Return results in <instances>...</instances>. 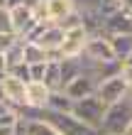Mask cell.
Returning <instances> with one entry per match:
<instances>
[{
	"mask_svg": "<svg viewBox=\"0 0 132 135\" xmlns=\"http://www.w3.org/2000/svg\"><path fill=\"white\" fill-rule=\"evenodd\" d=\"M37 118H42L44 123H49L59 135H98V130L88 128L83 120H78L71 110H51V108H42V110H32Z\"/></svg>",
	"mask_w": 132,
	"mask_h": 135,
	"instance_id": "1",
	"label": "cell"
},
{
	"mask_svg": "<svg viewBox=\"0 0 132 135\" xmlns=\"http://www.w3.org/2000/svg\"><path fill=\"white\" fill-rule=\"evenodd\" d=\"M130 123H132V93L122 96L120 101H115V103H110L105 108V115H103V123H100L98 133L125 135Z\"/></svg>",
	"mask_w": 132,
	"mask_h": 135,
	"instance_id": "2",
	"label": "cell"
},
{
	"mask_svg": "<svg viewBox=\"0 0 132 135\" xmlns=\"http://www.w3.org/2000/svg\"><path fill=\"white\" fill-rule=\"evenodd\" d=\"M105 103L103 98L98 96V93H91V96L86 98H78V101H73V108H71V113L78 118V120H83L88 125V128L93 130H100V123H103V115H105Z\"/></svg>",
	"mask_w": 132,
	"mask_h": 135,
	"instance_id": "3",
	"label": "cell"
},
{
	"mask_svg": "<svg viewBox=\"0 0 132 135\" xmlns=\"http://www.w3.org/2000/svg\"><path fill=\"white\" fill-rule=\"evenodd\" d=\"M83 57L96 61V64H113L115 59V52L110 47V39H108L105 32H88V39H86V47H83Z\"/></svg>",
	"mask_w": 132,
	"mask_h": 135,
	"instance_id": "4",
	"label": "cell"
},
{
	"mask_svg": "<svg viewBox=\"0 0 132 135\" xmlns=\"http://www.w3.org/2000/svg\"><path fill=\"white\" fill-rule=\"evenodd\" d=\"M0 84H3V91H5V101L10 103L12 108H27V81L17 79L15 74L5 71L0 76Z\"/></svg>",
	"mask_w": 132,
	"mask_h": 135,
	"instance_id": "5",
	"label": "cell"
},
{
	"mask_svg": "<svg viewBox=\"0 0 132 135\" xmlns=\"http://www.w3.org/2000/svg\"><path fill=\"white\" fill-rule=\"evenodd\" d=\"M96 93L103 98L105 106H110V103L120 101L122 96H127V93H130V86L125 84V79H122V76H120V71H118V74H110V76L100 79Z\"/></svg>",
	"mask_w": 132,
	"mask_h": 135,
	"instance_id": "6",
	"label": "cell"
},
{
	"mask_svg": "<svg viewBox=\"0 0 132 135\" xmlns=\"http://www.w3.org/2000/svg\"><path fill=\"white\" fill-rule=\"evenodd\" d=\"M98 81H100V79L93 74V71H86V69H83L81 74H78V76H73L71 81H68L64 89H61V91H64L68 98L78 101V98H86V96H91V93H96Z\"/></svg>",
	"mask_w": 132,
	"mask_h": 135,
	"instance_id": "7",
	"label": "cell"
},
{
	"mask_svg": "<svg viewBox=\"0 0 132 135\" xmlns=\"http://www.w3.org/2000/svg\"><path fill=\"white\" fill-rule=\"evenodd\" d=\"M86 39H88L86 25H76V27L64 30V42L59 47V59L61 57H81L83 47H86Z\"/></svg>",
	"mask_w": 132,
	"mask_h": 135,
	"instance_id": "8",
	"label": "cell"
},
{
	"mask_svg": "<svg viewBox=\"0 0 132 135\" xmlns=\"http://www.w3.org/2000/svg\"><path fill=\"white\" fill-rule=\"evenodd\" d=\"M10 15H12V30H15V35H20L22 39L34 30V25H39V20H37V15H34V7L29 3L12 5Z\"/></svg>",
	"mask_w": 132,
	"mask_h": 135,
	"instance_id": "9",
	"label": "cell"
},
{
	"mask_svg": "<svg viewBox=\"0 0 132 135\" xmlns=\"http://www.w3.org/2000/svg\"><path fill=\"white\" fill-rule=\"evenodd\" d=\"M100 32H105L108 37L110 35H132V12L127 7L113 12V15H105L103 22H100Z\"/></svg>",
	"mask_w": 132,
	"mask_h": 135,
	"instance_id": "10",
	"label": "cell"
},
{
	"mask_svg": "<svg viewBox=\"0 0 132 135\" xmlns=\"http://www.w3.org/2000/svg\"><path fill=\"white\" fill-rule=\"evenodd\" d=\"M51 96V89L42 81H27V110H42L46 108Z\"/></svg>",
	"mask_w": 132,
	"mask_h": 135,
	"instance_id": "11",
	"label": "cell"
},
{
	"mask_svg": "<svg viewBox=\"0 0 132 135\" xmlns=\"http://www.w3.org/2000/svg\"><path fill=\"white\" fill-rule=\"evenodd\" d=\"M17 135H59V133L37 115H29V118L22 115L17 123Z\"/></svg>",
	"mask_w": 132,
	"mask_h": 135,
	"instance_id": "12",
	"label": "cell"
},
{
	"mask_svg": "<svg viewBox=\"0 0 132 135\" xmlns=\"http://www.w3.org/2000/svg\"><path fill=\"white\" fill-rule=\"evenodd\" d=\"M44 7H46V17L49 22H61L68 12H73V0H44Z\"/></svg>",
	"mask_w": 132,
	"mask_h": 135,
	"instance_id": "13",
	"label": "cell"
},
{
	"mask_svg": "<svg viewBox=\"0 0 132 135\" xmlns=\"http://www.w3.org/2000/svg\"><path fill=\"white\" fill-rule=\"evenodd\" d=\"M42 84H46L51 91H61V89H64V81H61V69H59V59H49V61H46Z\"/></svg>",
	"mask_w": 132,
	"mask_h": 135,
	"instance_id": "14",
	"label": "cell"
},
{
	"mask_svg": "<svg viewBox=\"0 0 132 135\" xmlns=\"http://www.w3.org/2000/svg\"><path fill=\"white\" fill-rule=\"evenodd\" d=\"M22 57H25L27 64H37V61H49V52H46L42 44L32 42V39H25V44H22Z\"/></svg>",
	"mask_w": 132,
	"mask_h": 135,
	"instance_id": "15",
	"label": "cell"
},
{
	"mask_svg": "<svg viewBox=\"0 0 132 135\" xmlns=\"http://www.w3.org/2000/svg\"><path fill=\"white\" fill-rule=\"evenodd\" d=\"M108 39H110V47L115 52V59L118 61L127 59V54L132 52V35H110Z\"/></svg>",
	"mask_w": 132,
	"mask_h": 135,
	"instance_id": "16",
	"label": "cell"
},
{
	"mask_svg": "<svg viewBox=\"0 0 132 135\" xmlns=\"http://www.w3.org/2000/svg\"><path fill=\"white\" fill-rule=\"evenodd\" d=\"M46 108H51V110H71L73 108V98H68L64 91H51Z\"/></svg>",
	"mask_w": 132,
	"mask_h": 135,
	"instance_id": "17",
	"label": "cell"
},
{
	"mask_svg": "<svg viewBox=\"0 0 132 135\" xmlns=\"http://www.w3.org/2000/svg\"><path fill=\"white\" fill-rule=\"evenodd\" d=\"M0 32H15L12 30V15L7 5H0Z\"/></svg>",
	"mask_w": 132,
	"mask_h": 135,
	"instance_id": "18",
	"label": "cell"
},
{
	"mask_svg": "<svg viewBox=\"0 0 132 135\" xmlns=\"http://www.w3.org/2000/svg\"><path fill=\"white\" fill-rule=\"evenodd\" d=\"M17 39H20V35H15V32H0V54H5Z\"/></svg>",
	"mask_w": 132,
	"mask_h": 135,
	"instance_id": "19",
	"label": "cell"
},
{
	"mask_svg": "<svg viewBox=\"0 0 132 135\" xmlns=\"http://www.w3.org/2000/svg\"><path fill=\"white\" fill-rule=\"evenodd\" d=\"M7 71H10V74H15L17 79H22V81H29V64H27V61H20V64L10 66Z\"/></svg>",
	"mask_w": 132,
	"mask_h": 135,
	"instance_id": "20",
	"label": "cell"
},
{
	"mask_svg": "<svg viewBox=\"0 0 132 135\" xmlns=\"http://www.w3.org/2000/svg\"><path fill=\"white\" fill-rule=\"evenodd\" d=\"M44 66H46V61L29 64V81H42V79H44Z\"/></svg>",
	"mask_w": 132,
	"mask_h": 135,
	"instance_id": "21",
	"label": "cell"
},
{
	"mask_svg": "<svg viewBox=\"0 0 132 135\" xmlns=\"http://www.w3.org/2000/svg\"><path fill=\"white\" fill-rule=\"evenodd\" d=\"M120 76L125 79V84L130 86V91H132V64H120Z\"/></svg>",
	"mask_w": 132,
	"mask_h": 135,
	"instance_id": "22",
	"label": "cell"
},
{
	"mask_svg": "<svg viewBox=\"0 0 132 135\" xmlns=\"http://www.w3.org/2000/svg\"><path fill=\"white\" fill-rule=\"evenodd\" d=\"M0 135H17V125H0Z\"/></svg>",
	"mask_w": 132,
	"mask_h": 135,
	"instance_id": "23",
	"label": "cell"
},
{
	"mask_svg": "<svg viewBox=\"0 0 132 135\" xmlns=\"http://www.w3.org/2000/svg\"><path fill=\"white\" fill-rule=\"evenodd\" d=\"M3 103H7V101H5V91H3V84H0V106H3ZM7 106H10V103H7Z\"/></svg>",
	"mask_w": 132,
	"mask_h": 135,
	"instance_id": "24",
	"label": "cell"
},
{
	"mask_svg": "<svg viewBox=\"0 0 132 135\" xmlns=\"http://www.w3.org/2000/svg\"><path fill=\"white\" fill-rule=\"evenodd\" d=\"M3 74H5V57L0 54V76H3Z\"/></svg>",
	"mask_w": 132,
	"mask_h": 135,
	"instance_id": "25",
	"label": "cell"
},
{
	"mask_svg": "<svg viewBox=\"0 0 132 135\" xmlns=\"http://www.w3.org/2000/svg\"><path fill=\"white\" fill-rule=\"evenodd\" d=\"M122 64H132V52L127 54V59H122Z\"/></svg>",
	"mask_w": 132,
	"mask_h": 135,
	"instance_id": "26",
	"label": "cell"
},
{
	"mask_svg": "<svg viewBox=\"0 0 132 135\" xmlns=\"http://www.w3.org/2000/svg\"><path fill=\"white\" fill-rule=\"evenodd\" d=\"M125 135H132V123L127 125V130H125Z\"/></svg>",
	"mask_w": 132,
	"mask_h": 135,
	"instance_id": "27",
	"label": "cell"
},
{
	"mask_svg": "<svg viewBox=\"0 0 132 135\" xmlns=\"http://www.w3.org/2000/svg\"><path fill=\"white\" fill-rule=\"evenodd\" d=\"M98 135H113V133H98Z\"/></svg>",
	"mask_w": 132,
	"mask_h": 135,
	"instance_id": "28",
	"label": "cell"
},
{
	"mask_svg": "<svg viewBox=\"0 0 132 135\" xmlns=\"http://www.w3.org/2000/svg\"><path fill=\"white\" fill-rule=\"evenodd\" d=\"M5 3H7V0H0V5H5Z\"/></svg>",
	"mask_w": 132,
	"mask_h": 135,
	"instance_id": "29",
	"label": "cell"
},
{
	"mask_svg": "<svg viewBox=\"0 0 132 135\" xmlns=\"http://www.w3.org/2000/svg\"><path fill=\"white\" fill-rule=\"evenodd\" d=\"M130 93H132V91H130Z\"/></svg>",
	"mask_w": 132,
	"mask_h": 135,
	"instance_id": "30",
	"label": "cell"
}]
</instances>
